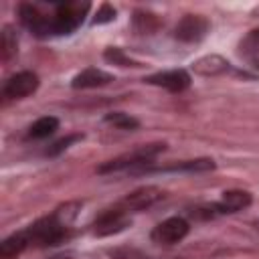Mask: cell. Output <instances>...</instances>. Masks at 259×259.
<instances>
[{
    "label": "cell",
    "instance_id": "7",
    "mask_svg": "<svg viewBox=\"0 0 259 259\" xmlns=\"http://www.w3.org/2000/svg\"><path fill=\"white\" fill-rule=\"evenodd\" d=\"M208 20L200 14H186L178 24H176V30H174V36L182 42H196L200 40L206 32H208Z\"/></svg>",
    "mask_w": 259,
    "mask_h": 259
},
{
    "label": "cell",
    "instance_id": "5",
    "mask_svg": "<svg viewBox=\"0 0 259 259\" xmlns=\"http://www.w3.org/2000/svg\"><path fill=\"white\" fill-rule=\"evenodd\" d=\"M188 229L190 227L182 217H170L156 225V229L152 231V241L158 245H174L188 235Z\"/></svg>",
    "mask_w": 259,
    "mask_h": 259
},
{
    "label": "cell",
    "instance_id": "4",
    "mask_svg": "<svg viewBox=\"0 0 259 259\" xmlns=\"http://www.w3.org/2000/svg\"><path fill=\"white\" fill-rule=\"evenodd\" d=\"M164 198V190L158 186H142L134 192H130L123 200H119V204L115 208H119L121 212H138L144 208H150L152 204H156L158 200Z\"/></svg>",
    "mask_w": 259,
    "mask_h": 259
},
{
    "label": "cell",
    "instance_id": "11",
    "mask_svg": "<svg viewBox=\"0 0 259 259\" xmlns=\"http://www.w3.org/2000/svg\"><path fill=\"white\" fill-rule=\"evenodd\" d=\"M109 81H113V77L101 69H95V67H89V69H83L81 73H77L73 77V87L75 89H91V87H101V85H107Z\"/></svg>",
    "mask_w": 259,
    "mask_h": 259
},
{
    "label": "cell",
    "instance_id": "20",
    "mask_svg": "<svg viewBox=\"0 0 259 259\" xmlns=\"http://www.w3.org/2000/svg\"><path fill=\"white\" fill-rule=\"evenodd\" d=\"M79 140H83V134H71V136H67V138H63V140L55 142V144L47 150V154H49V156H57V154L65 152L71 144H75V142H79Z\"/></svg>",
    "mask_w": 259,
    "mask_h": 259
},
{
    "label": "cell",
    "instance_id": "22",
    "mask_svg": "<svg viewBox=\"0 0 259 259\" xmlns=\"http://www.w3.org/2000/svg\"><path fill=\"white\" fill-rule=\"evenodd\" d=\"M245 42H247V45H251V49H255V51H257V49H259V28L251 30Z\"/></svg>",
    "mask_w": 259,
    "mask_h": 259
},
{
    "label": "cell",
    "instance_id": "3",
    "mask_svg": "<svg viewBox=\"0 0 259 259\" xmlns=\"http://www.w3.org/2000/svg\"><path fill=\"white\" fill-rule=\"evenodd\" d=\"M89 10L87 2H67L59 4L53 18V34H69L73 32L85 18V12Z\"/></svg>",
    "mask_w": 259,
    "mask_h": 259
},
{
    "label": "cell",
    "instance_id": "16",
    "mask_svg": "<svg viewBox=\"0 0 259 259\" xmlns=\"http://www.w3.org/2000/svg\"><path fill=\"white\" fill-rule=\"evenodd\" d=\"M57 127H59V119L53 115H45V117H38L28 127V136L34 140H42V138H49L51 134H55Z\"/></svg>",
    "mask_w": 259,
    "mask_h": 259
},
{
    "label": "cell",
    "instance_id": "13",
    "mask_svg": "<svg viewBox=\"0 0 259 259\" xmlns=\"http://www.w3.org/2000/svg\"><path fill=\"white\" fill-rule=\"evenodd\" d=\"M229 67H231V63H229L227 59H223L221 55H206V57H200L198 61L192 63L194 73L204 75V77L221 75V73L229 71Z\"/></svg>",
    "mask_w": 259,
    "mask_h": 259
},
{
    "label": "cell",
    "instance_id": "18",
    "mask_svg": "<svg viewBox=\"0 0 259 259\" xmlns=\"http://www.w3.org/2000/svg\"><path fill=\"white\" fill-rule=\"evenodd\" d=\"M105 123H111L113 127L117 130H136L140 125V121L123 111H113V113H107L105 115Z\"/></svg>",
    "mask_w": 259,
    "mask_h": 259
},
{
    "label": "cell",
    "instance_id": "2",
    "mask_svg": "<svg viewBox=\"0 0 259 259\" xmlns=\"http://www.w3.org/2000/svg\"><path fill=\"white\" fill-rule=\"evenodd\" d=\"M164 150V144H150V146H142L130 154H123L119 158H113L105 164H101L97 168L99 174H107V172H119V170H127V168H134V166H144V164H150L160 152Z\"/></svg>",
    "mask_w": 259,
    "mask_h": 259
},
{
    "label": "cell",
    "instance_id": "1",
    "mask_svg": "<svg viewBox=\"0 0 259 259\" xmlns=\"http://www.w3.org/2000/svg\"><path fill=\"white\" fill-rule=\"evenodd\" d=\"M69 225H65L57 214H51L47 219L36 221L34 225H30L26 229L28 241L36 243V245H57L63 239L69 237Z\"/></svg>",
    "mask_w": 259,
    "mask_h": 259
},
{
    "label": "cell",
    "instance_id": "14",
    "mask_svg": "<svg viewBox=\"0 0 259 259\" xmlns=\"http://www.w3.org/2000/svg\"><path fill=\"white\" fill-rule=\"evenodd\" d=\"M28 245H30V241H28L26 231L14 233V235H10V237H6V239L2 241V245H0V257H2V259H14V257L20 255Z\"/></svg>",
    "mask_w": 259,
    "mask_h": 259
},
{
    "label": "cell",
    "instance_id": "9",
    "mask_svg": "<svg viewBox=\"0 0 259 259\" xmlns=\"http://www.w3.org/2000/svg\"><path fill=\"white\" fill-rule=\"evenodd\" d=\"M18 12H20V20L24 22V26H28L34 34H38V36L53 34V18L45 16L36 6H32V4H20Z\"/></svg>",
    "mask_w": 259,
    "mask_h": 259
},
{
    "label": "cell",
    "instance_id": "17",
    "mask_svg": "<svg viewBox=\"0 0 259 259\" xmlns=\"http://www.w3.org/2000/svg\"><path fill=\"white\" fill-rule=\"evenodd\" d=\"M18 51V38H16V32H12L10 26H4L2 34H0V53H2V59L8 61L12 55H16Z\"/></svg>",
    "mask_w": 259,
    "mask_h": 259
},
{
    "label": "cell",
    "instance_id": "15",
    "mask_svg": "<svg viewBox=\"0 0 259 259\" xmlns=\"http://www.w3.org/2000/svg\"><path fill=\"white\" fill-rule=\"evenodd\" d=\"M160 170L162 172H206V170H214V162L210 158H198V160H186L172 166H164Z\"/></svg>",
    "mask_w": 259,
    "mask_h": 259
},
{
    "label": "cell",
    "instance_id": "12",
    "mask_svg": "<svg viewBox=\"0 0 259 259\" xmlns=\"http://www.w3.org/2000/svg\"><path fill=\"white\" fill-rule=\"evenodd\" d=\"M251 204V194L247 190H225L221 200L214 204L219 212H237Z\"/></svg>",
    "mask_w": 259,
    "mask_h": 259
},
{
    "label": "cell",
    "instance_id": "6",
    "mask_svg": "<svg viewBox=\"0 0 259 259\" xmlns=\"http://www.w3.org/2000/svg\"><path fill=\"white\" fill-rule=\"evenodd\" d=\"M36 87H38V75L32 71H20L6 79L2 93L6 99H20V97L34 93Z\"/></svg>",
    "mask_w": 259,
    "mask_h": 259
},
{
    "label": "cell",
    "instance_id": "19",
    "mask_svg": "<svg viewBox=\"0 0 259 259\" xmlns=\"http://www.w3.org/2000/svg\"><path fill=\"white\" fill-rule=\"evenodd\" d=\"M103 57H105L109 63H113V65H121V67H140L138 61L130 59V57H127L121 49H117V47H109V49H105Z\"/></svg>",
    "mask_w": 259,
    "mask_h": 259
},
{
    "label": "cell",
    "instance_id": "8",
    "mask_svg": "<svg viewBox=\"0 0 259 259\" xmlns=\"http://www.w3.org/2000/svg\"><path fill=\"white\" fill-rule=\"evenodd\" d=\"M148 85H156V87H162L166 91H172V93H180L184 91L188 85H190V75L184 71V69H170V71H160V73H154L150 77L144 79Z\"/></svg>",
    "mask_w": 259,
    "mask_h": 259
},
{
    "label": "cell",
    "instance_id": "10",
    "mask_svg": "<svg viewBox=\"0 0 259 259\" xmlns=\"http://www.w3.org/2000/svg\"><path fill=\"white\" fill-rule=\"evenodd\" d=\"M130 225V219L125 212H121L119 208H111L107 212H103L97 223H95V235L103 237V235H111V233H119Z\"/></svg>",
    "mask_w": 259,
    "mask_h": 259
},
{
    "label": "cell",
    "instance_id": "21",
    "mask_svg": "<svg viewBox=\"0 0 259 259\" xmlns=\"http://www.w3.org/2000/svg\"><path fill=\"white\" fill-rule=\"evenodd\" d=\"M113 18H115V8L109 6V4H101V6L97 8V14H95L93 22H95V24H105V22H111Z\"/></svg>",
    "mask_w": 259,
    "mask_h": 259
}]
</instances>
